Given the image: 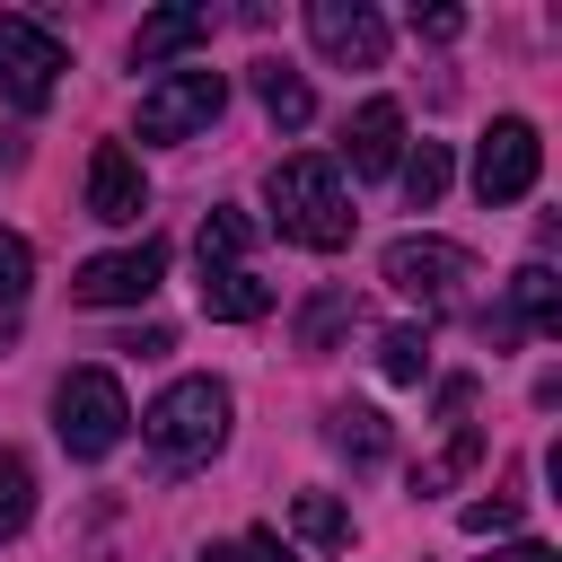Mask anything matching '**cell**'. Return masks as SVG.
<instances>
[{
  "instance_id": "9a60e30c",
  "label": "cell",
  "mask_w": 562,
  "mask_h": 562,
  "mask_svg": "<svg viewBox=\"0 0 562 562\" xmlns=\"http://www.w3.org/2000/svg\"><path fill=\"white\" fill-rule=\"evenodd\" d=\"M509 325H536V334L562 325V281H553V263H518V281H509Z\"/></svg>"
},
{
  "instance_id": "4fadbf2b",
  "label": "cell",
  "mask_w": 562,
  "mask_h": 562,
  "mask_svg": "<svg viewBox=\"0 0 562 562\" xmlns=\"http://www.w3.org/2000/svg\"><path fill=\"white\" fill-rule=\"evenodd\" d=\"M272 307V281H255L246 263H211L202 272V316H220V325H255Z\"/></svg>"
},
{
  "instance_id": "7c38bea8",
  "label": "cell",
  "mask_w": 562,
  "mask_h": 562,
  "mask_svg": "<svg viewBox=\"0 0 562 562\" xmlns=\"http://www.w3.org/2000/svg\"><path fill=\"white\" fill-rule=\"evenodd\" d=\"M193 44H211V9H202V0H176V9H149V18L132 26V61H140V70H158V61H176V53H193Z\"/></svg>"
},
{
  "instance_id": "ffe728a7",
  "label": "cell",
  "mask_w": 562,
  "mask_h": 562,
  "mask_svg": "<svg viewBox=\"0 0 562 562\" xmlns=\"http://www.w3.org/2000/svg\"><path fill=\"white\" fill-rule=\"evenodd\" d=\"M35 518V465L18 448H0V536H18Z\"/></svg>"
},
{
  "instance_id": "484cf974",
  "label": "cell",
  "mask_w": 562,
  "mask_h": 562,
  "mask_svg": "<svg viewBox=\"0 0 562 562\" xmlns=\"http://www.w3.org/2000/svg\"><path fill=\"white\" fill-rule=\"evenodd\" d=\"M413 35H430V44H457V35H465V9H457V0H430V9H413Z\"/></svg>"
},
{
  "instance_id": "44dd1931",
  "label": "cell",
  "mask_w": 562,
  "mask_h": 562,
  "mask_svg": "<svg viewBox=\"0 0 562 562\" xmlns=\"http://www.w3.org/2000/svg\"><path fill=\"white\" fill-rule=\"evenodd\" d=\"M439 193H448V140H422V149L404 158V202H413V211H430Z\"/></svg>"
},
{
  "instance_id": "4dcf8cb0",
  "label": "cell",
  "mask_w": 562,
  "mask_h": 562,
  "mask_svg": "<svg viewBox=\"0 0 562 562\" xmlns=\"http://www.w3.org/2000/svg\"><path fill=\"white\" fill-rule=\"evenodd\" d=\"M0 158H9V149H0Z\"/></svg>"
},
{
  "instance_id": "7402d4cb",
  "label": "cell",
  "mask_w": 562,
  "mask_h": 562,
  "mask_svg": "<svg viewBox=\"0 0 562 562\" xmlns=\"http://www.w3.org/2000/svg\"><path fill=\"white\" fill-rule=\"evenodd\" d=\"M474 457H483V430H457V439L413 474V492H448V483H465V474H474Z\"/></svg>"
},
{
  "instance_id": "30bf717a",
  "label": "cell",
  "mask_w": 562,
  "mask_h": 562,
  "mask_svg": "<svg viewBox=\"0 0 562 562\" xmlns=\"http://www.w3.org/2000/svg\"><path fill=\"white\" fill-rule=\"evenodd\" d=\"M140 211H149V176H140V158H132L123 140H97V149H88V220H105V228H140Z\"/></svg>"
},
{
  "instance_id": "5b68a950",
  "label": "cell",
  "mask_w": 562,
  "mask_h": 562,
  "mask_svg": "<svg viewBox=\"0 0 562 562\" xmlns=\"http://www.w3.org/2000/svg\"><path fill=\"white\" fill-rule=\"evenodd\" d=\"M536 176H544V140H536V123H527V114H501V123L474 140V193H483V211L527 202Z\"/></svg>"
},
{
  "instance_id": "8992f818",
  "label": "cell",
  "mask_w": 562,
  "mask_h": 562,
  "mask_svg": "<svg viewBox=\"0 0 562 562\" xmlns=\"http://www.w3.org/2000/svg\"><path fill=\"white\" fill-rule=\"evenodd\" d=\"M61 70H70V53H61L53 26H35V18H0V97H9V105L44 114L53 88H61Z\"/></svg>"
},
{
  "instance_id": "d4e9b609",
  "label": "cell",
  "mask_w": 562,
  "mask_h": 562,
  "mask_svg": "<svg viewBox=\"0 0 562 562\" xmlns=\"http://www.w3.org/2000/svg\"><path fill=\"white\" fill-rule=\"evenodd\" d=\"M342 316H351V299H342V290H325V299H316V307H307V325H299V342H307V351H325V342H334V325H342Z\"/></svg>"
},
{
  "instance_id": "e0dca14e",
  "label": "cell",
  "mask_w": 562,
  "mask_h": 562,
  "mask_svg": "<svg viewBox=\"0 0 562 562\" xmlns=\"http://www.w3.org/2000/svg\"><path fill=\"white\" fill-rule=\"evenodd\" d=\"M422 369H430V325H386L378 334V378L386 386H422Z\"/></svg>"
},
{
  "instance_id": "8fae6325",
  "label": "cell",
  "mask_w": 562,
  "mask_h": 562,
  "mask_svg": "<svg viewBox=\"0 0 562 562\" xmlns=\"http://www.w3.org/2000/svg\"><path fill=\"white\" fill-rule=\"evenodd\" d=\"M342 158H351V176H395L404 167V105L395 97H369L342 123Z\"/></svg>"
},
{
  "instance_id": "7a4b0ae2",
  "label": "cell",
  "mask_w": 562,
  "mask_h": 562,
  "mask_svg": "<svg viewBox=\"0 0 562 562\" xmlns=\"http://www.w3.org/2000/svg\"><path fill=\"white\" fill-rule=\"evenodd\" d=\"M140 439H149V457H158L167 474L211 465V457L228 448V386H220V378H176V386L140 413Z\"/></svg>"
},
{
  "instance_id": "603a6c76",
  "label": "cell",
  "mask_w": 562,
  "mask_h": 562,
  "mask_svg": "<svg viewBox=\"0 0 562 562\" xmlns=\"http://www.w3.org/2000/svg\"><path fill=\"white\" fill-rule=\"evenodd\" d=\"M26 290H35V246L18 228H0V307H18Z\"/></svg>"
},
{
  "instance_id": "d6986e66",
  "label": "cell",
  "mask_w": 562,
  "mask_h": 562,
  "mask_svg": "<svg viewBox=\"0 0 562 562\" xmlns=\"http://www.w3.org/2000/svg\"><path fill=\"white\" fill-rule=\"evenodd\" d=\"M246 246H255V220H246V211H211V220H202V237H193L202 272H211V263H246Z\"/></svg>"
},
{
  "instance_id": "f546056e",
  "label": "cell",
  "mask_w": 562,
  "mask_h": 562,
  "mask_svg": "<svg viewBox=\"0 0 562 562\" xmlns=\"http://www.w3.org/2000/svg\"><path fill=\"white\" fill-rule=\"evenodd\" d=\"M202 562H237V553H228V544H220V553H202Z\"/></svg>"
},
{
  "instance_id": "52a82bcc",
  "label": "cell",
  "mask_w": 562,
  "mask_h": 562,
  "mask_svg": "<svg viewBox=\"0 0 562 562\" xmlns=\"http://www.w3.org/2000/svg\"><path fill=\"white\" fill-rule=\"evenodd\" d=\"M378 281L404 290V299H422V307H448V299L474 281V255H465L457 237H395L386 263H378Z\"/></svg>"
},
{
  "instance_id": "277c9868",
  "label": "cell",
  "mask_w": 562,
  "mask_h": 562,
  "mask_svg": "<svg viewBox=\"0 0 562 562\" xmlns=\"http://www.w3.org/2000/svg\"><path fill=\"white\" fill-rule=\"evenodd\" d=\"M220 105H228L220 70H158L140 88V140H193V132L220 123Z\"/></svg>"
},
{
  "instance_id": "ac0fdd59",
  "label": "cell",
  "mask_w": 562,
  "mask_h": 562,
  "mask_svg": "<svg viewBox=\"0 0 562 562\" xmlns=\"http://www.w3.org/2000/svg\"><path fill=\"white\" fill-rule=\"evenodd\" d=\"M290 527H299L316 553H342V544H351V509H342L334 492H299V501H290Z\"/></svg>"
},
{
  "instance_id": "4316f807",
  "label": "cell",
  "mask_w": 562,
  "mask_h": 562,
  "mask_svg": "<svg viewBox=\"0 0 562 562\" xmlns=\"http://www.w3.org/2000/svg\"><path fill=\"white\" fill-rule=\"evenodd\" d=\"M228 553H237V562H299V553L272 536V527H255V536H246V544H228Z\"/></svg>"
},
{
  "instance_id": "83f0119b",
  "label": "cell",
  "mask_w": 562,
  "mask_h": 562,
  "mask_svg": "<svg viewBox=\"0 0 562 562\" xmlns=\"http://www.w3.org/2000/svg\"><path fill=\"white\" fill-rule=\"evenodd\" d=\"M483 562H553V544H536V536H518V544H501V553H483Z\"/></svg>"
},
{
  "instance_id": "cb8c5ba5",
  "label": "cell",
  "mask_w": 562,
  "mask_h": 562,
  "mask_svg": "<svg viewBox=\"0 0 562 562\" xmlns=\"http://www.w3.org/2000/svg\"><path fill=\"white\" fill-rule=\"evenodd\" d=\"M518 527V492H483V501H465V536H509Z\"/></svg>"
},
{
  "instance_id": "2e32d148",
  "label": "cell",
  "mask_w": 562,
  "mask_h": 562,
  "mask_svg": "<svg viewBox=\"0 0 562 562\" xmlns=\"http://www.w3.org/2000/svg\"><path fill=\"white\" fill-rule=\"evenodd\" d=\"M255 97H263V114H272L281 132H299V123L316 114V97H307V79H299L290 61H255Z\"/></svg>"
},
{
  "instance_id": "5bb4252c",
  "label": "cell",
  "mask_w": 562,
  "mask_h": 562,
  "mask_svg": "<svg viewBox=\"0 0 562 562\" xmlns=\"http://www.w3.org/2000/svg\"><path fill=\"white\" fill-rule=\"evenodd\" d=\"M325 448L351 457V465H378V457L395 448V430H386L378 404H334V413H325Z\"/></svg>"
},
{
  "instance_id": "ba28073f",
  "label": "cell",
  "mask_w": 562,
  "mask_h": 562,
  "mask_svg": "<svg viewBox=\"0 0 562 562\" xmlns=\"http://www.w3.org/2000/svg\"><path fill=\"white\" fill-rule=\"evenodd\" d=\"M158 281H167V246H158V237H140V246L88 255V263L70 272V299H79V307H140Z\"/></svg>"
},
{
  "instance_id": "9c48e42d",
  "label": "cell",
  "mask_w": 562,
  "mask_h": 562,
  "mask_svg": "<svg viewBox=\"0 0 562 562\" xmlns=\"http://www.w3.org/2000/svg\"><path fill=\"white\" fill-rule=\"evenodd\" d=\"M307 35H316V53L342 61V70H378V61H386V18H378L369 0H307Z\"/></svg>"
},
{
  "instance_id": "6da1fadb",
  "label": "cell",
  "mask_w": 562,
  "mask_h": 562,
  "mask_svg": "<svg viewBox=\"0 0 562 562\" xmlns=\"http://www.w3.org/2000/svg\"><path fill=\"white\" fill-rule=\"evenodd\" d=\"M263 202H272V228L290 237V246H307V255H334V246H351V193H342V167L334 158H281L272 176H263Z\"/></svg>"
},
{
  "instance_id": "3957f363",
  "label": "cell",
  "mask_w": 562,
  "mask_h": 562,
  "mask_svg": "<svg viewBox=\"0 0 562 562\" xmlns=\"http://www.w3.org/2000/svg\"><path fill=\"white\" fill-rule=\"evenodd\" d=\"M53 430L70 457H114L123 430H132V404H123V378L114 369H70L53 386Z\"/></svg>"
},
{
  "instance_id": "f1b7e54d",
  "label": "cell",
  "mask_w": 562,
  "mask_h": 562,
  "mask_svg": "<svg viewBox=\"0 0 562 562\" xmlns=\"http://www.w3.org/2000/svg\"><path fill=\"white\" fill-rule=\"evenodd\" d=\"M465 404H474V378H448V386H439V413H448V422H457V413H465Z\"/></svg>"
}]
</instances>
